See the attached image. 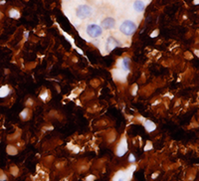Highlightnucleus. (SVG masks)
<instances>
[{"label":"nucleus","instance_id":"f8f14e48","mask_svg":"<svg viewBox=\"0 0 199 181\" xmlns=\"http://www.w3.org/2000/svg\"><path fill=\"white\" fill-rule=\"evenodd\" d=\"M129 161L131 162V163L136 161V157H134V155H133V154H131V155H130V157H129Z\"/></svg>","mask_w":199,"mask_h":181},{"label":"nucleus","instance_id":"9d476101","mask_svg":"<svg viewBox=\"0 0 199 181\" xmlns=\"http://www.w3.org/2000/svg\"><path fill=\"white\" fill-rule=\"evenodd\" d=\"M144 125V127L146 128V130H147L148 132H151V131H153L154 130H155V125H154L152 121H150V120H145V122L143 124Z\"/></svg>","mask_w":199,"mask_h":181},{"label":"nucleus","instance_id":"f03ea898","mask_svg":"<svg viewBox=\"0 0 199 181\" xmlns=\"http://www.w3.org/2000/svg\"><path fill=\"white\" fill-rule=\"evenodd\" d=\"M92 14H93V8L87 4L80 5L76 10V15L80 19H85V18L90 17Z\"/></svg>","mask_w":199,"mask_h":181},{"label":"nucleus","instance_id":"0eeeda50","mask_svg":"<svg viewBox=\"0 0 199 181\" xmlns=\"http://www.w3.org/2000/svg\"><path fill=\"white\" fill-rule=\"evenodd\" d=\"M119 68L124 72L127 73L130 71V59L129 58H123L119 62Z\"/></svg>","mask_w":199,"mask_h":181},{"label":"nucleus","instance_id":"1a4fd4ad","mask_svg":"<svg viewBox=\"0 0 199 181\" xmlns=\"http://www.w3.org/2000/svg\"><path fill=\"white\" fill-rule=\"evenodd\" d=\"M11 93V90L8 86H2L0 88V99H3V98H6L10 95Z\"/></svg>","mask_w":199,"mask_h":181},{"label":"nucleus","instance_id":"9b49d317","mask_svg":"<svg viewBox=\"0 0 199 181\" xmlns=\"http://www.w3.org/2000/svg\"><path fill=\"white\" fill-rule=\"evenodd\" d=\"M9 16H10V18H13V19H18L20 17V12L16 10V9H11L9 11Z\"/></svg>","mask_w":199,"mask_h":181},{"label":"nucleus","instance_id":"20e7f679","mask_svg":"<svg viewBox=\"0 0 199 181\" xmlns=\"http://www.w3.org/2000/svg\"><path fill=\"white\" fill-rule=\"evenodd\" d=\"M127 151V141H126V138L124 137L120 141H119V145L117 147V155L118 156H123L125 152Z\"/></svg>","mask_w":199,"mask_h":181},{"label":"nucleus","instance_id":"7ed1b4c3","mask_svg":"<svg viewBox=\"0 0 199 181\" xmlns=\"http://www.w3.org/2000/svg\"><path fill=\"white\" fill-rule=\"evenodd\" d=\"M87 34L91 38H98L102 34V29L98 24H90L87 27Z\"/></svg>","mask_w":199,"mask_h":181},{"label":"nucleus","instance_id":"39448f33","mask_svg":"<svg viewBox=\"0 0 199 181\" xmlns=\"http://www.w3.org/2000/svg\"><path fill=\"white\" fill-rule=\"evenodd\" d=\"M119 46V41L117 39H114V37H110L108 39V42H107V47H106V50L108 52H111L113 49H114L115 47Z\"/></svg>","mask_w":199,"mask_h":181},{"label":"nucleus","instance_id":"6e6552de","mask_svg":"<svg viewBox=\"0 0 199 181\" xmlns=\"http://www.w3.org/2000/svg\"><path fill=\"white\" fill-rule=\"evenodd\" d=\"M145 8L144 3L142 2V0H136L134 3H133V9L137 12H142Z\"/></svg>","mask_w":199,"mask_h":181},{"label":"nucleus","instance_id":"423d86ee","mask_svg":"<svg viewBox=\"0 0 199 181\" xmlns=\"http://www.w3.org/2000/svg\"><path fill=\"white\" fill-rule=\"evenodd\" d=\"M115 25V20L112 17H108L104 19L102 22V26L105 29H113Z\"/></svg>","mask_w":199,"mask_h":181},{"label":"nucleus","instance_id":"ddd939ff","mask_svg":"<svg viewBox=\"0 0 199 181\" xmlns=\"http://www.w3.org/2000/svg\"><path fill=\"white\" fill-rule=\"evenodd\" d=\"M157 34H158V31H157V30H156V31H153V32L151 33V35H150V37H151V38H154L155 36H157Z\"/></svg>","mask_w":199,"mask_h":181},{"label":"nucleus","instance_id":"2eb2a0df","mask_svg":"<svg viewBox=\"0 0 199 181\" xmlns=\"http://www.w3.org/2000/svg\"><path fill=\"white\" fill-rule=\"evenodd\" d=\"M4 3H5V1H4V0H3V1H1V2H0V4H4Z\"/></svg>","mask_w":199,"mask_h":181},{"label":"nucleus","instance_id":"4468645a","mask_svg":"<svg viewBox=\"0 0 199 181\" xmlns=\"http://www.w3.org/2000/svg\"><path fill=\"white\" fill-rule=\"evenodd\" d=\"M195 5H197V4H199V0H194V2H193Z\"/></svg>","mask_w":199,"mask_h":181},{"label":"nucleus","instance_id":"f257e3e1","mask_svg":"<svg viewBox=\"0 0 199 181\" xmlns=\"http://www.w3.org/2000/svg\"><path fill=\"white\" fill-rule=\"evenodd\" d=\"M137 28V24L133 21H131V20H125L124 22L120 24L119 30L125 36H131L136 32Z\"/></svg>","mask_w":199,"mask_h":181}]
</instances>
